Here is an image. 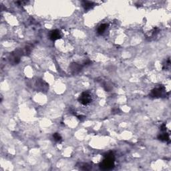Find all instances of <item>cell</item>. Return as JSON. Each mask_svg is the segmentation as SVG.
Segmentation results:
<instances>
[{
    "instance_id": "cell-1",
    "label": "cell",
    "mask_w": 171,
    "mask_h": 171,
    "mask_svg": "<svg viewBox=\"0 0 171 171\" xmlns=\"http://www.w3.org/2000/svg\"><path fill=\"white\" fill-rule=\"evenodd\" d=\"M114 167V156L112 153H108L105 156L104 159L103 160L100 164V168L102 170H111Z\"/></svg>"
},
{
    "instance_id": "cell-2",
    "label": "cell",
    "mask_w": 171,
    "mask_h": 171,
    "mask_svg": "<svg viewBox=\"0 0 171 171\" xmlns=\"http://www.w3.org/2000/svg\"><path fill=\"white\" fill-rule=\"evenodd\" d=\"M78 100L82 105H84V106L89 104L92 101L91 94L89 92H84L79 97Z\"/></svg>"
},
{
    "instance_id": "cell-3",
    "label": "cell",
    "mask_w": 171,
    "mask_h": 171,
    "mask_svg": "<svg viewBox=\"0 0 171 171\" xmlns=\"http://www.w3.org/2000/svg\"><path fill=\"white\" fill-rule=\"evenodd\" d=\"M164 92V88L162 86H160L158 88H156L155 89L152 90L150 94V96L152 97H160L163 94Z\"/></svg>"
},
{
    "instance_id": "cell-4",
    "label": "cell",
    "mask_w": 171,
    "mask_h": 171,
    "mask_svg": "<svg viewBox=\"0 0 171 171\" xmlns=\"http://www.w3.org/2000/svg\"><path fill=\"white\" fill-rule=\"evenodd\" d=\"M49 38L52 41H55L61 38V35H60V32L59 30H55L51 31L49 34Z\"/></svg>"
},
{
    "instance_id": "cell-5",
    "label": "cell",
    "mask_w": 171,
    "mask_h": 171,
    "mask_svg": "<svg viewBox=\"0 0 171 171\" xmlns=\"http://www.w3.org/2000/svg\"><path fill=\"white\" fill-rule=\"evenodd\" d=\"M81 68H82V67L80 66V65H78V64H76V63H73L70 66V69L71 71H72V73H78V72H80L81 70Z\"/></svg>"
},
{
    "instance_id": "cell-6",
    "label": "cell",
    "mask_w": 171,
    "mask_h": 171,
    "mask_svg": "<svg viewBox=\"0 0 171 171\" xmlns=\"http://www.w3.org/2000/svg\"><path fill=\"white\" fill-rule=\"evenodd\" d=\"M107 27H108V25L106 24V23H103V24L100 25L98 28V33L99 34H102L103 33L106 31Z\"/></svg>"
},
{
    "instance_id": "cell-7",
    "label": "cell",
    "mask_w": 171,
    "mask_h": 171,
    "mask_svg": "<svg viewBox=\"0 0 171 171\" xmlns=\"http://www.w3.org/2000/svg\"><path fill=\"white\" fill-rule=\"evenodd\" d=\"M158 138L160 140H164V141H166L168 140H169V136L168 134L166 133H164L160 135L159 136H158Z\"/></svg>"
},
{
    "instance_id": "cell-8",
    "label": "cell",
    "mask_w": 171,
    "mask_h": 171,
    "mask_svg": "<svg viewBox=\"0 0 171 171\" xmlns=\"http://www.w3.org/2000/svg\"><path fill=\"white\" fill-rule=\"evenodd\" d=\"M84 4H83V6H84V8H85L86 10H88L90 8H91L92 6H93V3L92 2H83Z\"/></svg>"
},
{
    "instance_id": "cell-9",
    "label": "cell",
    "mask_w": 171,
    "mask_h": 171,
    "mask_svg": "<svg viewBox=\"0 0 171 171\" xmlns=\"http://www.w3.org/2000/svg\"><path fill=\"white\" fill-rule=\"evenodd\" d=\"M53 139H54V140L56 141V142H60V141H62L61 136H60L58 133L53 134Z\"/></svg>"
},
{
    "instance_id": "cell-10",
    "label": "cell",
    "mask_w": 171,
    "mask_h": 171,
    "mask_svg": "<svg viewBox=\"0 0 171 171\" xmlns=\"http://www.w3.org/2000/svg\"><path fill=\"white\" fill-rule=\"evenodd\" d=\"M92 168V166H90L89 164H84L83 166H81V169L84 170H90Z\"/></svg>"
}]
</instances>
